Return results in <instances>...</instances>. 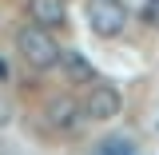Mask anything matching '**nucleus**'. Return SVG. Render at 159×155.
I'll use <instances>...</instances> for the list:
<instances>
[{
	"label": "nucleus",
	"mask_w": 159,
	"mask_h": 155,
	"mask_svg": "<svg viewBox=\"0 0 159 155\" xmlns=\"http://www.w3.org/2000/svg\"><path fill=\"white\" fill-rule=\"evenodd\" d=\"M119 107H123V96H119V88L116 84H103V80H92L88 84V96H84V116L88 119H116L119 116Z\"/></svg>",
	"instance_id": "obj_3"
},
{
	"label": "nucleus",
	"mask_w": 159,
	"mask_h": 155,
	"mask_svg": "<svg viewBox=\"0 0 159 155\" xmlns=\"http://www.w3.org/2000/svg\"><path fill=\"white\" fill-rule=\"evenodd\" d=\"M147 20H151V24H159V8H147Z\"/></svg>",
	"instance_id": "obj_9"
},
{
	"label": "nucleus",
	"mask_w": 159,
	"mask_h": 155,
	"mask_svg": "<svg viewBox=\"0 0 159 155\" xmlns=\"http://www.w3.org/2000/svg\"><path fill=\"white\" fill-rule=\"evenodd\" d=\"M96 155H139V151H135V143H131V139L111 135V139H103V143L96 147Z\"/></svg>",
	"instance_id": "obj_7"
},
{
	"label": "nucleus",
	"mask_w": 159,
	"mask_h": 155,
	"mask_svg": "<svg viewBox=\"0 0 159 155\" xmlns=\"http://www.w3.org/2000/svg\"><path fill=\"white\" fill-rule=\"evenodd\" d=\"M8 119H12V103H8V99L0 96V127H4V123H8Z\"/></svg>",
	"instance_id": "obj_8"
},
{
	"label": "nucleus",
	"mask_w": 159,
	"mask_h": 155,
	"mask_svg": "<svg viewBox=\"0 0 159 155\" xmlns=\"http://www.w3.org/2000/svg\"><path fill=\"white\" fill-rule=\"evenodd\" d=\"M60 60L68 64V72H72V80H84V84H92L96 80V72H92V64L80 56V52H60Z\"/></svg>",
	"instance_id": "obj_6"
},
{
	"label": "nucleus",
	"mask_w": 159,
	"mask_h": 155,
	"mask_svg": "<svg viewBox=\"0 0 159 155\" xmlns=\"http://www.w3.org/2000/svg\"><path fill=\"white\" fill-rule=\"evenodd\" d=\"M16 52L20 60L28 64V68H36V72H48V68H56L60 64V48L56 36L52 32H44V28H36V24H24L16 32Z\"/></svg>",
	"instance_id": "obj_1"
},
{
	"label": "nucleus",
	"mask_w": 159,
	"mask_h": 155,
	"mask_svg": "<svg viewBox=\"0 0 159 155\" xmlns=\"http://www.w3.org/2000/svg\"><path fill=\"white\" fill-rule=\"evenodd\" d=\"M44 116H48V123H52V127H60V131H68V127H76L80 103H76L72 96H56V99H48Z\"/></svg>",
	"instance_id": "obj_5"
},
{
	"label": "nucleus",
	"mask_w": 159,
	"mask_h": 155,
	"mask_svg": "<svg viewBox=\"0 0 159 155\" xmlns=\"http://www.w3.org/2000/svg\"><path fill=\"white\" fill-rule=\"evenodd\" d=\"M123 24H127V4L123 0H88V28L96 36L111 40L123 32Z\"/></svg>",
	"instance_id": "obj_2"
},
{
	"label": "nucleus",
	"mask_w": 159,
	"mask_h": 155,
	"mask_svg": "<svg viewBox=\"0 0 159 155\" xmlns=\"http://www.w3.org/2000/svg\"><path fill=\"white\" fill-rule=\"evenodd\" d=\"M28 16H32L36 28L52 32V28H60L64 16H68V0H28Z\"/></svg>",
	"instance_id": "obj_4"
}]
</instances>
